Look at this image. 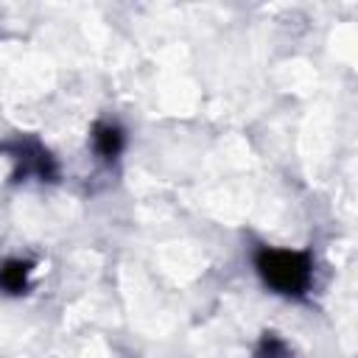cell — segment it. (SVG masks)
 Listing matches in <instances>:
<instances>
[{"label":"cell","instance_id":"cell-4","mask_svg":"<svg viewBox=\"0 0 358 358\" xmlns=\"http://www.w3.org/2000/svg\"><path fill=\"white\" fill-rule=\"evenodd\" d=\"M285 352H282V347L277 344V341H266V352L260 355V358H282Z\"/></svg>","mask_w":358,"mask_h":358},{"label":"cell","instance_id":"cell-1","mask_svg":"<svg viewBox=\"0 0 358 358\" xmlns=\"http://www.w3.org/2000/svg\"><path fill=\"white\" fill-rule=\"evenodd\" d=\"M257 271L280 294H302L310 282V260L294 249H263L257 255Z\"/></svg>","mask_w":358,"mask_h":358},{"label":"cell","instance_id":"cell-3","mask_svg":"<svg viewBox=\"0 0 358 358\" xmlns=\"http://www.w3.org/2000/svg\"><path fill=\"white\" fill-rule=\"evenodd\" d=\"M123 148V131L117 126H98L95 129V151L103 159H115Z\"/></svg>","mask_w":358,"mask_h":358},{"label":"cell","instance_id":"cell-2","mask_svg":"<svg viewBox=\"0 0 358 358\" xmlns=\"http://www.w3.org/2000/svg\"><path fill=\"white\" fill-rule=\"evenodd\" d=\"M28 274H31V263L25 260H6L0 266V288L8 294H22L28 285Z\"/></svg>","mask_w":358,"mask_h":358}]
</instances>
